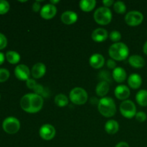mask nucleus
Here are the masks:
<instances>
[{
	"mask_svg": "<svg viewBox=\"0 0 147 147\" xmlns=\"http://www.w3.org/2000/svg\"><path fill=\"white\" fill-rule=\"evenodd\" d=\"M130 89L125 85H119L115 88V96L119 100H126L130 96Z\"/></svg>",
	"mask_w": 147,
	"mask_h": 147,
	"instance_id": "12",
	"label": "nucleus"
},
{
	"mask_svg": "<svg viewBox=\"0 0 147 147\" xmlns=\"http://www.w3.org/2000/svg\"><path fill=\"white\" fill-rule=\"evenodd\" d=\"M9 10V4L5 0H0V14H4Z\"/></svg>",
	"mask_w": 147,
	"mask_h": 147,
	"instance_id": "29",
	"label": "nucleus"
},
{
	"mask_svg": "<svg viewBox=\"0 0 147 147\" xmlns=\"http://www.w3.org/2000/svg\"><path fill=\"white\" fill-rule=\"evenodd\" d=\"M129 63L131 66L135 68H142L145 65V60L140 55H134L129 57Z\"/></svg>",
	"mask_w": 147,
	"mask_h": 147,
	"instance_id": "19",
	"label": "nucleus"
},
{
	"mask_svg": "<svg viewBox=\"0 0 147 147\" xmlns=\"http://www.w3.org/2000/svg\"><path fill=\"white\" fill-rule=\"evenodd\" d=\"M109 54L113 60L116 61H122L129 57V49L123 42L113 43L109 49Z\"/></svg>",
	"mask_w": 147,
	"mask_h": 147,
	"instance_id": "2",
	"label": "nucleus"
},
{
	"mask_svg": "<svg viewBox=\"0 0 147 147\" xmlns=\"http://www.w3.org/2000/svg\"><path fill=\"white\" fill-rule=\"evenodd\" d=\"M109 38L114 43L119 42V41L121 39V34L119 31L114 30V31H112L110 33V34H109Z\"/></svg>",
	"mask_w": 147,
	"mask_h": 147,
	"instance_id": "28",
	"label": "nucleus"
},
{
	"mask_svg": "<svg viewBox=\"0 0 147 147\" xmlns=\"http://www.w3.org/2000/svg\"><path fill=\"white\" fill-rule=\"evenodd\" d=\"M40 16L44 20H51L57 14V7L51 4H47L42 7L40 10Z\"/></svg>",
	"mask_w": 147,
	"mask_h": 147,
	"instance_id": "10",
	"label": "nucleus"
},
{
	"mask_svg": "<svg viewBox=\"0 0 147 147\" xmlns=\"http://www.w3.org/2000/svg\"><path fill=\"white\" fill-rule=\"evenodd\" d=\"M106 65H107V67L109 69H113V70H114L116 67V63L114 60H113V59H109L107 61V63H106Z\"/></svg>",
	"mask_w": 147,
	"mask_h": 147,
	"instance_id": "36",
	"label": "nucleus"
},
{
	"mask_svg": "<svg viewBox=\"0 0 147 147\" xmlns=\"http://www.w3.org/2000/svg\"><path fill=\"white\" fill-rule=\"evenodd\" d=\"M136 100L139 106L143 107L147 106V90H139L136 95Z\"/></svg>",
	"mask_w": 147,
	"mask_h": 147,
	"instance_id": "23",
	"label": "nucleus"
},
{
	"mask_svg": "<svg viewBox=\"0 0 147 147\" xmlns=\"http://www.w3.org/2000/svg\"><path fill=\"white\" fill-rule=\"evenodd\" d=\"M113 9L117 14H124L126 11V6L123 1H116L113 5Z\"/></svg>",
	"mask_w": 147,
	"mask_h": 147,
	"instance_id": "26",
	"label": "nucleus"
},
{
	"mask_svg": "<svg viewBox=\"0 0 147 147\" xmlns=\"http://www.w3.org/2000/svg\"><path fill=\"white\" fill-rule=\"evenodd\" d=\"M103 4L104 5L105 7H107V8H109L111 6H112L113 4H114V1L113 0H103L102 1Z\"/></svg>",
	"mask_w": 147,
	"mask_h": 147,
	"instance_id": "37",
	"label": "nucleus"
},
{
	"mask_svg": "<svg viewBox=\"0 0 147 147\" xmlns=\"http://www.w3.org/2000/svg\"><path fill=\"white\" fill-rule=\"evenodd\" d=\"M119 130V124L116 121L109 120L105 124V131L109 134H115Z\"/></svg>",
	"mask_w": 147,
	"mask_h": 147,
	"instance_id": "21",
	"label": "nucleus"
},
{
	"mask_svg": "<svg viewBox=\"0 0 147 147\" xmlns=\"http://www.w3.org/2000/svg\"><path fill=\"white\" fill-rule=\"evenodd\" d=\"M7 45V40L5 36L0 33V50L5 48Z\"/></svg>",
	"mask_w": 147,
	"mask_h": 147,
	"instance_id": "34",
	"label": "nucleus"
},
{
	"mask_svg": "<svg viewBox=\"0 0 147 147\" xmlns=\"http://www.w3.org/2000/svg\"><path fill=\"white\" fill-rule=\"evenodd\" d=\"M136 117V119L139 122H144L147 119V116H146V113H144L143 111H139L137 112L135 116Z\"/></svg>",
	"mask_w": 147,
	"mask_h": 147,
	"instance_id": "32",
	"label": "nucleus"
},
{
	"mask_svg": "<svg viewBox=\"0 0 147 147\" xmlns=\"http://www.w3.org/2000/svg\"><path fill=\"white\" fill-rule=\"evenodd\" d=\"M59 2H60V1H59V0H50V4H53V5L55 6V4H57V3H59Z\"/></svg>",
	"mask_w": 147,
	"mask_h": 147,
	"instance_id": "41",
	"label": "nucleus"
},
{
	"mask_svg": "<svg viewBox=\"0 0 147 147\" xmlns=\"http://www.w3.org/2000/svg\"><path fill=\"white\" fill-rule=\"evenodd\" d=\"M39 134L43 140L50 141L54 139L55 136L56 130L53 125L46 123L40 127L39 130Z\"/></svg>",
	"mask_w": 147,
	"mask_h": 147,
	"instance_id": "9",
	"label": "nucleus"
},
{
	"mask_svg": "<svg viewBox=\"0 0 147 147\" xmlns=\"http://www.w3.org/2000/svg\"><path fill=\"white\" fill-rule=\"evenodd\" d=\"M70 100L73 103L76 105H83L87 102L88 93L85 89L80 87L74 88L70 92L69 95Z\"/></svg>",
	"mask_w": 147,
	"mask_h": 147,
	"instance_id": "5",
	"label": "nucleus"
},
{
	"mask_svg": "<svg viewBox=\"0 0 147 147\" xmlns=\"http://www.w3.org/2000/svg\"><path fill=\"white\" fill-rule=\"evenodd\" d=\"M108 37V32L103 28L96 29L91 34L92 40L96 42H103L107 40Z\"/></svg>",
	"mask_w": 147,
	"mask_h": 147,
	"instance_id": "15",
	"label": "nucleus"
},
{
	"mask_svg": "<svg viewBox=\"0 0 147 147\" xmlns=\"http://www.w3.org/2000/svg\"><path fill=\"white\" fill-rule=\"evenodd\" d=\"M9 78V72L5 68H0V83L5 82Z\"/></svg>",
	"mask_w": 147,
	"mask_h": 147,
	"instance_id": "30",
	"label": "nucleus"
},
{
	"mask_svg": "<svg viewBox=\"0 0 147 147\" xmlns=\"http://www.w3.org/2000/svg\"><path fill=\"white\" fill-rule=\"evenodd\" d=\"M115 147H129V145L128 144V143H126V142H121L118 143Z\"/></svg>",
	"mask_w": 147,
	"mask_h": 147,
	"instance_id": "38",
	"label": "nucleus"
},
{
	"mask_svg": "<svg viewBox=\"0 0 147 147\" xmlns=\"http://www.w3.org/2000/svg\"><path fill=\"white\" fill-rule=\"evenodd\" d=\"M55 103L59 107H65L68 104V98L65 95L60 93L55 98Z\"/></svg>",
	"mask_w": 147,
	"mask_h": 147,
	"instance_id": "25",
	"label": "nucleus"
},
{
	"mask_svg": "<svg viewBox=\"0 0 147 147\" xmlns=\"http://www.w3.org/2000/svg\"><path fill=\"white\" fill-rule=\"evenodd\" d=\"M40 1H36L33 3L32 4V10L34 12H38L39 11H40L41 10V5H40Z\"/></svg>",
	"mask_w": 147,
	"mask_h": 147,
	"instance_id": "35",
	"label": "nucleus"
},
{
	"mask_svg": "<svg viewBox=\"0 0 147 147\" xmlns=\"http://www.w3.org/2000/svg\"><path fill=\"white\" fill-rule=\"evenodd\" d=\"M112 77L114 79V80L117 83H123L126 80L127 74L126 72L123 67H116L112 73Z\"/></svg>",
	"mask_w": 147,
	"mask_h": 147,
	"instance_id": "17",
	"label": "nucleus"
},
{
	"mask_svg": "<svg viewBox=\"0 0 147 147\" xmlns=\"http://www.w3.org/2000/svg\"><path fill=\"white\" fill-rule=\"evenodd\" d=\"M128 84L132 89H138L142 84V78L140 75L137 73H133L130 75L128 78Z\"/></svg>",
	"mask_w": 147,
	"mask_h": 147,
	"instance_id": "18",
	"label": "nucleus"
},
{
	"mask_svg": "<svg viewBox=\"0 0 147 147\" xmlns=\"http://www.w3.org/2000/svg\"><path fill=\"white\" fill-rule=\"evenodd\" d=\"M33 90H34V93L39 95L42 98L48 96V92L46 91V89L40 84H37Z\"/></svg>",
	"mask_w": 147,
	"mask_h": 147,
	"instance_id": "27",
	"label": "nucleus"
},
{
	"mask_svg": "<svg viewBox=\"0 0 147 147\" xmlns=\"http://www.w3.org/2000/svg\"><path fill=\"white\" fill-rule=\"evenodd\" d=\"M30 74H31V71L25 65H18L14 69V75L16 78L20 80L27 81L28 79H30Z\"/></svg>",
	"mask_w": 147,
	"mask_h": 147,
	"instance_id": "11",
	"label": "nucleus"
},
{
	"mask_svg": "<svg viewBox=\"0 0 147 147\" xmlns=\"http://www.w3.org/2000/svg\"><path fill=\"white\" fill-rule=\"evenodd\" d=\"M46 73V66L42 63H37L32 66L31 75L34 79H40L42 78Z\"/></svg>",
	"mask_w": 147,
	"mask_h": 147,
	"instance_id": "14",
	"label": "nucleus"
},
{
	"mask_svg": "<svg viewBox=\"0 0 147 147\" xmlns=\"http://www.w3.org/2000/svg\"><path fill=\"white\" fill-rule=\"evenodd\" d=\"M96 1L95 0H82L79 2V7L82 11L90 12L96 7Z\"/></svg>",
	"mask_w": 147,
	"mask_h": 147,
	"instance_id": "22",
	"label": "nucleus"
},
{
	"mask_svg": "<svg viewBox=\"0 0 147 147\" xmlns=\"http://www.w3.org/2000/svg\"><path fill=\"white\" fill-rule=\"evenodd\" d=\"M109 83L106 81H100L98 83L96 88V93L100 97H105L109 91Z\"/></svg>",
	"mask_w": 147,
	"mask_h": 147,
	"instance_id": "20",
	"label": "nucleus"
},
{
	"mask_svg": "<svg viewBox=\"0 0 147 147\" xmlns=\"http://www.w3.org/2000/svg\"><path fill=\"white\" fill-rule=\"evenodd\" d=\"M44 99L35 93H28L23 96L20 100V106L23 111L29 113H36L43 107Z\"/></svg>",
	"mask_w": 147,
	"mask_h": 147,
	"instance_id": "1",
	"label": "nucleus"
},
{
	"mask_svg": "<svg viewBox=\"0 0 147 147\" xmlns=\"http://www.w3.org/2000/svg\"><path fill=\"white\" fill-rule=\"evenodd\" d=\"M6 58L11 64H17L20 61V55L16 51L10 50L6 53Z\"/></svg>",
	"mask_w": 147,
	"mask_h": 147,
	"instance_id": "24",
	"label": "nucleus"
},
{
	"mask_svg": "<svg viewBox=\"0 0 147 147\" xmlns=\"http://www.w3.org/2000/svg\"><path fill=\"white\" fill-rule=\"evenodd\" d=\"M93 18L96 22L100 25H107L112 20V12L107 7H99L94 12Z\"/></svg>",
	"mask_w": 147,
	"mask_h": 147,
	"instance_id": "4",
	"label": "nucleus"
},
{
	"mask_svg": "<svg viewBox=\"0 0 147 147\" xmlns=\"http://www.w3.org/2000/svg\"><path fill=\"white\" fill-rule=\"evenodd\" d=\"M120 112L123 117L126 119H132L136 114V107L133 101L130 100H123L120 105Z\"/></svg>",
	"mask_w": 147,
	"mask_h": 147,
	"instance_id": "6",
	"label": "nucleus"
},
{
	"mask_svg": "<svg viewBox=\"0 0 147 147\" xmlns=\"http://www.w3.org/2000/svg\"><path fill=\"white\" fill-rule=\"evenodd\" d=\"M89 64L94 69L101 68L105 64L104 57L98 53L92 55L89 59Z\"/></svg>",
	"mask_w": 147,
	"mask_h": 147,
	"instance_id": "13",
	"label": "nucleus"
},
{
	"mask_svg": "<svg viewBox=\"0 0 147 147\" xmlns=\"http://www.w3.org/2000/svg\"><path fill=\"white\" fill-rule=\"evenodd\" d=\"M99 78L101 80V81H106L107 83L111 81V78L110 73H108L107 71H101L99 73Z\"/></svg>",
	"mask_w": 147,
	"mask_h": 147,
	"instance_id": "31",
	"label": "nucleus"
},
{
	"mask_svg": "<svg viewBox=\"0 0 147 147\" xmlns=\"http://www.w3.org/2000/svg\"><path fill=\"white\" fill-rule=\"evenodd\" d=\"M143 51H144V54H146L147 55V41L145 42L144 45Z\"/></svg>",
	"mask_w": 147,
	"mask_h": 147,
	"instance_id": "40",
	"label": "nucleus"
},
{
	"mask_svg": "<svg viewBox=\"0 0 147 147\" xmlns=\"http://www.w3.org/2000/svg\"><path fill=\"white\" fill-rule=\"evenodd\" d=\"M26 85H27V86L28 88L31 89V90H34V88L37 86V82L34 80V79L30 78V79H28L27 81H26Z\"/></svg>",
	"mask_w": 147,
	"mask_h": 147,
	"instance_id": "33",
	"label": "nucleus"
},
{
	"mask_svg": "<svg viewBox=\"0 0 147 147\" xmlns=\"http://www.w3.org/2000/svg\"><path fill=\"white\" fill-rule=\"evenodd\" d=\"M98 111L103 116L106 118L112 117L116 112V106L115 101L111 97L101 98L98 103Z\"/></svg>",
	"mask_w": 147,
	"mask_h": 147,
	"instance_id": "3",
	"label": "nucleus"
},
{
	"mask_svg": "<svg viewBox=\"0 0 147 147\" xmlns=\"http://www.w3.org/2000/svg\"><path fill=\"white\" fill-rule=\"evenodd\" d=\"M2 128L6 133L14 134L17 133L20 129V121L14 117L7 118L3 121Z\"/></svg>",
	"mask_w": 147,
	"mask_h": 147,
	"instance_id": "7",
	"label": "nucleus"
},
{
	"mask_svg": "<svg viewBox=\"0 0 147 147\" xmlns=\"http://www.w3.org/2000/svg\"><path fill=\"white\" fill-rule=\"evenodd\" d=\"M144 20V15L139 11H131L126 14L125 22L126 24L131 27H136L142 23Z\"/></svg>",
	"mask_w": 147,
	"mask_h": 147,
	"instance_id": "8",
	"label": "nucleus"
},
{
	"mask_svg": "<svg viewBox=\"0 0 147 147\" xmlns=\"http://www.w3.org/2000/svg\"><path fill=\"white\" fill-rule=\"evenodd\" d=\"M4 55L2 53H0V65L2 64L4 61Z\"/></svg>",
	"mask_w": 147,
	"mask_h": 147,
	"instance_id": "39",
	"label": "nucleus"
},
{
	"mask_svg": "<svg viewBox=\"0 0 147 147\" xmlns=\"http://www.w3.org/2000/svg\"><path fill=\"white\" fill-rule=\"evenodd\" d=\"M78 20V14L73 11H65L62 14L61 21L65 24H75Z\"/></svg>",
	"mask_w": 147,
	"mask_h": 147,
	"instance_id": "16",
	"label": "nucleus"
}]
</instances>
